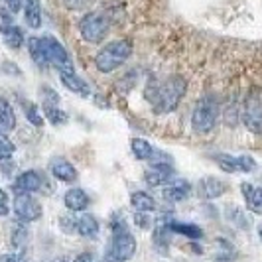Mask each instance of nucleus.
Returning a JSON list of instances; mask_svg holds the SVG:
<instances>
[{"mask_svg": "<svg viewBox=\"0 0 262 262\" xmlns=\"http://www.w3.org/2000/svg\"><path fill=\"white\" fill-rule=\"evenodd\" d=\"M185 91H187V81L182 75H171L166 81L156 83V89H152V91L148 89L146 97L150 99L152 108L158 115H166L182 103Z\"/></svg>", "mask_w": 262, "mask_h": 262, "instance_id": "obj_1", "label": "nucleus"}, {"mask_svg": "<svg viewBox=\"0 0 262 262\" xmlns=\"http://www.w3.org/2000/svg\"><path fill=\"white\" fill-rule=\"evenodd\" d=\"M113 238L106 249L105 262H126L136 254V238L128 231L122 217H113L111 221Z\"/></svg>", "mask_w": 262, "mask_h": 262, "instance_id": "obj_2", "label": "nucleus"}, {"mask_svg": "<svg viewBox=\"0 0 262 262\" xmlns=\"http://www.w3.org/2000/svg\"><path fill=\"white\" fill-rule=\"evenodd\" d=\"M132 55V43L128 39H115L103 46L95 55V67L101 73H113Z\"/></svg>", "mask_w": 262, "mask_h": 262, "instance_id": "obj_3", "label": "nucleus"}, {"mask_svg": "<svg viewBox=\"0 0 262 262\" xmlns=\"http://www.w3.org/2000/svg\"><path fill=\"white\" fill-rule=\"evenodd\" d=\"M217 120H219V99L213 93L203 95L193 108L191 128L197 134H209L217 126Z\"/></svg>", "mask_w": 262, "mask_h": 262, "instance_id": "obj_4", "label": "nucleus"}, {"mask_svg": "<svg viewBox=\"0 0 262 262\" xmlns=\"http://www.w3.org/2000/svg\"><path fill=\"white\" fill-rule=\"evenodd\" d=\"M243 122L252 134H262V89L252 87L243 101Z\"/></svg>", "mask_w": 262, "mask_h": 262, "instance_id": "obj_5", "label": "nucleus"}, {"mask_svg": "<svg viewBox=\"0 0 262 262\" xmlns=\"http://www.w3.org/2000/svg\"><path fill=\"white\" fill-rule=\"evenodd\" d=\"M79 34L87 43H101L108 34V20L105 14L89 12L79 22Z\"/></svg>", "mask_w": 262, "mask_h": 262, "instance_id": "obj_6", "label": "nucleus"}, {"mask_svg": "<svg viewBox=\"0 0 262 262\" xmlns=\"http://www.w3.org/2000/svg\"><path fill=\"white\" fill-rule=\"evenodd\" d=\"M41 48L46 52V57L50 61V66H53L57 71H75V66L71 61V55L66 48L61 46V41L57 38H53L50 34L41 36Z\"/></svg>", "mask_w": 262, "mask_h": 262, "instance_id": "obj_7", "label": "nucleus"}, {"mask_svg": "<svg viewBox=\"0 0 262 262\" xmlns=\"http://www.w3.org/2000/svg\"><path fill=\"white\" fill-rule=\"evenodd\" d=\"M14 213H16V219L24 223H36L41 219L43 209L34 193H18L14 195Z\"/></svg>", "mask_w": 262, "mask_h": 262, "instance_id": "obj_8", "label": "nucleus"}, {"mask_svg": "<svg viewBox=\"0 0 262 262\" xmlns=\"http://www.w3.org/2000/svg\"><path fill=\"white\" fill-rule=\"evenodd\" d=\"M46 184H50V182H48V178L41 171L26 170L16 176V180H14L12 184V191L14 195H18V193H38V191L43 193L46 191Z\"/></svg>", "mask_w": 262, "mask_h": 262, "instance_id": "obj_9", "label": "nucleus"}, {"mask_svg": "<svg viewBox=\"0 0 262 262\" xmlns=\"http://www.w3.org/2000/svg\"><path fill=\"white\" fill-rule=\"evenodd\" d=\"M213 160L219 164V168L227 173H236V171H243V173H249L256 168V162L250 156H231V154H213Z\"/></svg>", "mask_w": 262, "mask_h": 262, "instance_id": "obj_10", "label": "nucleus"}, {"mask_svg": "<svg viewBox=\"0 0 262 262\" xmlns=\"http://www.w3.org/2000/svg\"><path fill=\"white\" fill-rule=\"evenodd\" d=\"M176 176L173 166L164 162V164H150L144 170V182L150 187H162V185L170 184Z\"/></svg>", "mask_w": 262, "mask_h": 262, "instance_id": "obj_11", "label": "nucleus"}, {"mask_svg": "<svg viewBox=\"0 0 262 262\" xmlns=\"http://www.w3.org/2000/svg\"><path fill=\"white\" fill-rule=\"evenodd\" d=\"M50 173L61 184H75L77 182V170L67 158L55 156L50 162Z\"/></svg>", "mask_w": 262, "mask_h": 262, "instance_id": "obj_12", "label": "nucleus"}, {"mask_svg": "<svg viewBox=\"0 0 262 262\" xmlns=\"http://www.w3.org/2000/svg\"><path fill=\"white\" fill-rule=\"evenodd\" d=\"M229 185L227 182L219 180V178H213V176H207V178H201L199 184H197V191L203 199H217L227 193Z\"/></svg>", "mask_w": 262, "mask_h": 262, "instance_id": "obj_13", "label": "nucleus"}, {"mask_svg": "<svg viewBox=\"0 0 262 262\" xmlns=\"http://www.w3.org/2000/svg\"><path fill=\"white\" fill-rule=\"evenodd\" d=\"M191 191H193V187L189 182H185V180H171L170 184L166 185L164 189H162V197L168 201V203H180V201H185L187 197L191 195Z\"/></svg>", "mask_w": 262, "mask_h": 262, "instance_id": "obj_14", "label": "nucleus"}, {"mask_svg": "<svg viewBox=\"0 0 262 262\" xmlns=\"http://www.w3.org/2000/svg\"><path fill=\"white\" fill-rule=\"evenodd\" d=\"M57 75H59L61 85H63L66 89H69L71 93H75L79 97H89V95H91L89 83L83 77H79L77 71H57Z\"/></svg>", "mask_w": 262, "mask_h": 262, "instance_id": "obj_15", "label": "nucleus"}, {"mask_svg": "<svg viewBox=\"0 0 262 262\" xmlns=\"http://www.w3.org/2000/svg\"><path fill=\"white\" fill-rule=\"evenodd\" d=\"M63 203H66V207L69 211L83 213V211L91 205V197H89V193L85 189H81V187H69L66 191V195H63Z\"/></svg>", "mask_w": 262, "mask_h": 262, "instance_id": "obj_16", "label": "nucleus"}, {"mask_svg": "<svg viewBox=\"0 0 262 262\" xmlns=\"http://www.w3.org/2000/svg\"><path fill=\"white\" fill-rule=\"evenodd\" d=\"M162 221L166 223L170 233H178V235H184L187 238H201L203 236L201 227H197L193 223H182V221H176L171 217H162Z\"/></svg>", "mask_w": 262, "mask_h": 262, "instance_id": "obj_17", "label": "nucleus"}, {"mask_svg": "<svg viewBox=\"0 0 262 262\" xmlns=\"http://www.w3.org/2000/svg\"><path fill=\"white\" fill-rule=\"evenodd\" d=\"M241 191L245 195V201H247V207L250 213L262 215V187H256V185L245 182L241 185Z\"/></svg>", "mask_w": 262, "mask_h": 262, "instance_id": "obj_18", "label": "nucleus"}, {"mask_svg": "<svg viewBox=\"0 0 262 262\" xmlns=\"http://www.w3.org/2000/svg\"><path fill=\"white\" fill-rule=\"evenodd\" d=\"M75 233L83 238H95L99 235V221L89 213H83L75 217Z\"/></svg>", "mask_w": 262, "mask_h": 262, "instance_id": "obj_19", "label": "nucleus"}, {"mask_svg": "<svg viewBox=\"0 0 262 262\" xmlns=\"http://www.w3.org/2000/svg\"><path fill=\"white\" fill-rule=\"evenodd\" d=\"M24 20L28 28H41V2L39 0H24Z\"/></svg>", "mask_w": 262, "mask_h": 262, "instance_id": "obj_20", "label": "nucleus"}, {"mask_svg": "<svg viewBox=\"0 0 262 262\" xmlns=\"http://www.w3.org/2000/svg\"><path fill=\"white\" fill-rule=\"evenodd\" d=\"M130 205L132 209L138 211V213H152V211H156L154 197L150 195V193H146V191H134L130 195Z\"/></svg>", "mask_w": 262, "mask_h": 262, "instance_id": "obj_21", "label": "nucleus"}, {"mask_svg": "<svg viewBox=\"0 0 262 262\" xmlns=\"http://www.w3.org/2000/svg\"><path fill=\"white\" fill-rule=\"evenodd\" d=\"M26 46H28V52H30L32 61H34L39 69H46V67L50 66V61H48V57H46V52H43V48H41V39L36 38V36H32L30 39H26Z\"/></svg>", "mask_w": 262, "mask_h": 262, "instance_id": "obj_22", "label": "nucleus"}, {"mask_svg": "<svg viewBox=\"0 0 262 262\" xmlns=\"http://www.w3.org/2000/svg\"><path fill=\"white\" fill-rule=\"evenodd\" d=\"M0 128L4 132H12L16 128V115H14L12 105L0 97Z\"/></svg>", "mask_w": 262, "mask_h": 262, "instance_id": "obj_23", "label": "nucleus"}, {"mask_svg": "<svg viewBox=\"0 0 262 262\" xmlns=\"http://www.w3.org/2000/svg\"><path fill=\"white\" fill-rule=\"evenodd\" d=\"M28 236H30V233H28V223H24V221H16V223H12V231H10V243H12L14 249H20L24 250V247H26L28 243Z\"/></svg>", "mask_w": 262, "mask_h": 262, "instance_id": "obj_24", "label": "nucleus"}, {"mask_svg": "<svg viewBox=\"0 0 262 262\" xmlns=\"http://www.w3.org/2000/svg\"><path fill=\"white\" fill-rule=\"evenodd\" d=\"M41 111H43V118L53 126L67 124V120H69V115L66 111H61L59 105H41Z\"/></svg>", "mask_w": 262, "mask_h": 262, "instance_id": "obj_25", "label": "nucleus"}, {"mask_svg": "<svg viewBox=\"0 0 262 262\" xmlns=\"http://www.w3.org/2000/svg\"><path fill=\"white\" fill-rule=\"evenodd\" d=\"M130 150L136 160H150L152 154H154V146L150 144L144 138H132L130 140Z\"/></svg>", "mask_w": 262, "mask_h": 262, "instance_id": "obj_26", "label": "nucleus"}, {"mask_svg": "<svg viewBox=\"0 0 262 262\" xmlns=\"http://www.w3.org/2000/svg\"><path fill=\"white\" fill-rule=\"evenodd\" d=\"M22 111H24V117L30 124H34V126H43V117L39 115V108L36 103H32V101H26V99H22Z\"/></svg>", "mask_w": 262, "mask_h": 262, "instance_id": "obj_27", "label": "nucleus"}, {"mask_svg": "<svg viewBox=\"0 0 262 262\" xmlns=\"http://www.w3.org/2000/svg\"><path fill=\"white\" fill-rule=\"evenodd\" d=\"M14 152H16V146H14V142L8 138V132H4L0 128V164L12 160Z\"/></svg>", "mask_w": 262, "mask_h": 262, "instance_id": "obj_28", "label": "nucleus"}, {"mask_svg": "<svg viewBox=\"0 0 262 262\" xmlns=\"http://www.w3.org/2000/svg\"><path fill=\"white\" fill-rule=\"evenodd\" d=\"M4 36V41H6V46L8 48H12V50H20L22 48V43L26 41L24 39V34H22V30L18 26H14L10 32H6V34H2Z\"/></svg>", "mask_w": 262, "mask_h": 262, "instance_id": "obj_29", "label": "nucleus"}, {"mask_svg": "<svg viewBox=\"0 0 262 262\" xmlns=\"http://www.w3.org/2000/svg\"><path fill=\"white\" fill-rule=\"evenodd\" d=\"M16 26V20H14V14L6 8V10H0V34H6Z\"/></svg>", "mask_w": 262, "mask_h": 262, "instance_id": "obj_30", "label": "nucleus"}, {"mask_svg": "<svg viewBox=\"0 0 262 262\" xmlns=\"http://www.w3.org/2000/svg\"><path fill=\"white\" fill-rule=\"evenodd\" d=\"M10 213V203H8V193L0 187V217H6Z\"/></svg>", "mask_w": 262, "mask_h": 262, "instance_id": "obj_31", "label": "nucleus"}, {"mask_svg": "<svg viewBox=\"0 0 262 262\" xmlns=\"http://www.w3.org/2000/svg\"><path fill=\"white\" fill-rule=\"evenodd\" d=\"M134 225L140 227L142 231H146V229L150 227V217H148L146 213H138V211H136V215H134Z\"/></svg>", "mask_w": 262, "mask_h": 262, "instance_id": "obj_32", "label": "nucleus"}, {"mask_svg": "<svg viewBox=\"0 0 262 262\" xmlns=\"http://www.w3.org/2000/svg\"><path fill=\"white\" fill-rule=\"evenodd\" d=\"M4 2H6V8L12 14L20 12L24 8V0H4Z\"/></svg>", "mask_w": 262, "mask_h": 262, "instance_id": "obj_33", "label": "nucleus"}, {"mask_svg": "<svg viewBox=\"0 0 262 262\" xmlns=\"http://www.w3.org/2000/svg\"><path fill=\"white\" fill-rule=\"evenodd\" d=\"M73 262H95V256H93L91 252H81V254H77L73 258Z\"/></svg>", "mask_w": 262, "mask_h": 262, "instance_id": "obj_34", "label": "nucleus"}, {"mask_svg": "<svg viewBox=\"0 0 262 262\" xmlns=\"http://www.w3.org/2000/svg\"><path fill=\"white\" fill-rule=\"evenodd\" d=\"M258 236H260V241H262V223L258 225Z\"/></svg>", "mask_w": 262, "mask_h": 262, "instance_id": "obj_35", "label": "nucleus"}, {"mask_svg": "<svg viewBox=\"0 0 262 262\" xmlns=\"http://www.w3.org/2000/svg\"><path fill=\"white\" fill-rule=\"evenodd\" d=\"M55 262H67V260H66V258H57Z\"/></svg>", "mask_w": 262, "mask_h": 262, "instance_id": "obj_36", "label": "nucleus"}]
</instances>
